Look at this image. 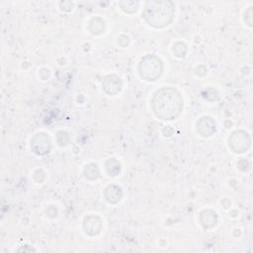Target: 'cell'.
Segmentation results:
<instances>
[{"mask_svg":"<svg viewBox=\"0 0 253 253\" xmlns=\"http://www.w3.org/2000/svg\"><path fill=\"white\" fill-rule=\"evenodd\" d=\"M170 89H165V95H166V100L164 97V94L161 93V91L155 94V98L153 101V105L156 106L154 108L155 113L157 116L163 118L164 120H172L174 119L180 112L181 106H182V101L175 102L169 104V101L175 96L174 93L175 91L172 90V93H169Z\"/></svg>","mask_w":253,"mask_h":253,"instance_id":"6da1fadb","label":"cell"}]
</instances>
